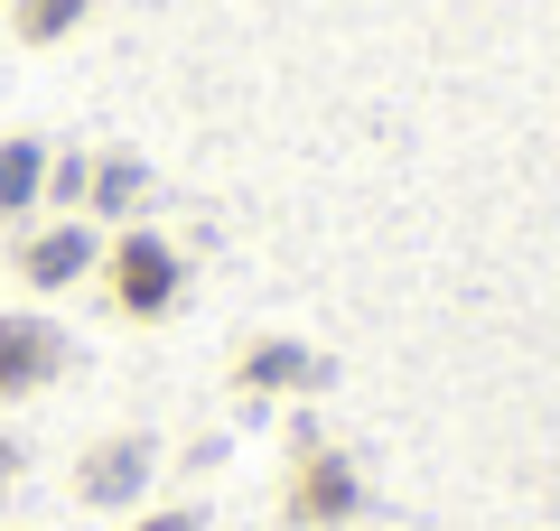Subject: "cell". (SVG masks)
I'll use <instances>...</instances> for the list:
<instances>
[{
	"label": "cell",
	"mask_w": 560,
	"mask_h": 531,
	"mask_svg": "<svg viewBox=\"0 0 560 531\" xmlns=\"http://www.w3.org/2000/svg\"><path fill=\"white\" fill-rule=\"evenodd\" d=\"M94 290H103V308H113L121 327H160L187 298V252L168 234H150V224H121V234L103 243V261H94Z\"/></svg>",
	"instance_id": "6da1fadb"
},
{
	"label": "cell",
	"mask_w": 560,
	"mask_h": 531,
	"mask_svg": "<svg viewBox=\"0 0 560 531\" xmlns=\"http://www.w3.org/2000/svg\"><path fill=\"white\" fill-rule=\"evenodd\" d=\"M355 512H364V467L318 420H300L290 429V475H280V522L290 531H346Z\"/></svg>",
	"instance_id": "7a4b0ae2"
},
{
	"label": "cell",
	"mask_w": 560,
	"mask_h": 531,
	"mask_svg": "<svg viewBox=\"0 0 560 531\" xmlns=\"http://www.w3.org/2000/svg\"><path fill=\"white\" fill-rule=\"evenodd\" d=\"M150 475H160V438H150V429H103V438H84V457H75V504L140 512Z\"/></svg>",
	"instance_id": "3957f363"
},
{
	"label": "cell",
	"mask_w": 560,
	"mask_h": 531,
	"mask_svg": "<svg viewBox=\"0 0 560 531\" xmlns=\"http://www.w3.org/2000/svg\"><path fill=\"white\" fill-rule=\"evenodd\" d=\"M327 382V354L300 335H243L234 345V401H300Z\"/></svg>",
	"instance_id": "277c9868"
},
{
	"label": "cell",
	"mask_w": 560,
	"mask_h": 531,
	"mask_svg": "<svg viewBox=\"0 0 560 531\" xmlns=\"http://www.w3.org/2000/svg\"><path fill=\"white\" fill-rule=\"evenodd\" d=\"M94 261H103L94 224L57 215V224H28V234H20V252H10V271H20V290L57 298V290H75V280H94Z\"/></svg>",
	"instance_id": "5b68a950"
},
{
	"label": "cell",
	"mask_w": 560,
	"mask_h": 531,
	"mask_svg": "<svg viewBox=\"0 0 560 531\" xmlns=\"http://www.w3.org/2000/svg\"><path fill=\"white\" fill-rule=\"evenodd\" d=\"M66 335L47 327V317H28V308H10L0 317V411H10V401H28V392H47V382L66 374Z\"/></svg>",
	"instance_id": "8992f818"
},
{
	"label": "cell",
	"mask_w": 560,
	"mask_h": 531,
	"mask_svg": "<svg viewBox=\"0 0 560 531\" xmlns=\"http://www.w3.org/2000/svg\"><path fill=\"white\" fill-rule=\"evenodd\" d=\"M47 215V140L0 131V224H38Z\"/></svg>",
	"instance_id": "52a82bcc"
},
{
	"label": "cell",
	"mask_w": 560,
	"mask_h": 531,
	"mask_svg": "<svg viewBox=\"0 0 560 531\" xmlns=\"http://www.w3.org/2000/svg\"><path fill=\"white\" fill-rule=\"evenodd\" d=\"M140 197H150V168H140V158H121V150H94V158H84V215L131 224Z\"/></svg>",
	"instance_id": "ba28073f"
},
{
	"label": "cell",
	"mask_w": 560,
	"mask_h": 531,
	"mask_svg": "<svg viewBox=\"0 0 560 531\" xmlns=\"http://www.w3.org/2000/svg\"><path fill=\"white\" fill-rule=\"evenodd\" d=\"M84 10H94V0H10V20H20V38H28V47L66 38V28H75Z\"/></svg>",
	"instance_id": "9c48e42d"
},
{
	"label": "cell",
	"mask_w": 560,
	"mask_h": 531,
	"mask_svg": "<svg viewBox=\"0 0 560 531\" xmlns=\"http://www.w3.org/2000/svg\"><path fill=\"white\" fill-rule=\"evenodd\" d=\"M121 531H206V512L197 504H150V512H131Z\"/></svg>",
	"instance_id": "30bf717a"
},
{
	"label": "cell",
	"mask_w": 560,
	"mask_h": 531,
	"mask_svg": "<svg viewBox=\"0 0 560 531\" xmlns=\"http://www.w3.org/2000/svg\"><path fill=\"white\" fill-rule=\"evenodd\" d=\"M10 485H20V438H0V504H10Z\"/></svg>",
	"instance_id": "8fae6325"
}]
</instances>
